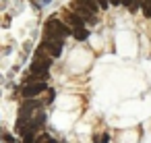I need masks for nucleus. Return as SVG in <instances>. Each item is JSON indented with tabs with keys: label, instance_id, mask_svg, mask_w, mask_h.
<instances>
[{
	"label": "nucleus",
	"instance_id": "nucleus-1",
	"mask_svg": "<svg viewBox=\"0 0 151 143\" xmlns=\"http://www.w3.org/2000/svg\"><path fill=\"white\" fill-rule=\"evenodd\" d=\"M68 33H70V29H68L64 23L56 21V19H50V21L46 23V38H52V40H62V38H66Z\"/></svg>",
	"mask_w": 151,
	"mask_h": 143
},
{
	"label": "nucleus",
	"instance_id": "nucleus-2",
	"mask_svg": "<svg viewBox=\"0 0 151 143\" xmlns=\"http://www.w3.org/2000/svg\"><path fill=\"white\" fill-rule=\"evenodd\" d=\"M44 89H48V87H46V81H33V83H27V85L23 87V95H25V98H35V95H40Z\"/></svg>",
	"mask_w": 151,
	"mask_h": 143
},
{
	"label": "nucleus",
	"instance_id": "nucleus-3",
	"mask_svg": "<svg viewBox=\"0 0 151 143\" xmlns=\"http://www.w3.org/2000/svg\"><path fill=\"white\" fill-rule=\"evenodd\" d=\"M44 48L50 52V56H60V52H62V40H52V38H48L46 42H44Z\"/></svg>",
	"mask_w": 151,
	"mask_h": 143
},
{
	"label": "nucleus",
	"instance_id": "nucleus-4",
	"mask_svg": "<svg viewBox=\"0 0 151 143\" xmlns=\"http://www.w3.org/2000/svg\"><path fill=\"white\" fill-rule=\"evenodd\" d=\"M77 6H81V9H85V11H89L91 15H95V11H97V2H95V0H79V4Z\"/></svg>",
	"mask_w": 151,
	"mask_h": 143
},
{
	"label": "nucleus",
	"instance_id": "nucleus-5",
	"mask_svg": "<svg viewBox=\"0 0 151 143\" xmlns=\"http://www.w3.org/2000/svg\"><path fill=\"white\" fill-rule=\"evenodd\" d=\"M66 23H70L75 29H81V27L85 25V23H83V19H81L77 13H68V15H66Z\"/></svg>",
	"mask_w": 151,
	"mask_h": 143
},
{
	"label": "nucleus",
	"instance_id": "nucleus-6",
	"mask_svg": "<svg viewBox=\"0 0 151 143\" xmlns=\"http://www.w3.org/2000/svg\"><path fill=\"white\" fill-rule=\"evenodd\" d=\"M73 35H75L79 42H85V40L89 38V31H87L85 27H81V29H75V31H73Z\"/></svg>",
	"mask_w": 151,
	"mask_h": 143
},
{
	"label": "nucleus",
	"instance_id": "nucleus-7",
	"mask_svg": "<svg viewBox=\"0 0 151 143\" xmlns=\"http://www.w3.org/2000/svg\"><path fill=\"white\" fill-rule=\"evenodd\" d=\"M23 143H35V139H33V133H31V131H25V133H23Z\"/></svg>",
	"mask_w": 151,
	"mask_h": 143
},
{
	"label": "nucleus",
	"instance_id": "nucleus-8",
	"mask_svg": "<svg viewBox=\"0 0 151 143\" xmlns=\"http://www.w3.org/2000/svg\"><path fill=\"white\" fill-rule=\"evenodd\" d=\"M143 13H145V17H149V19H151V0H145V4H143Z\"/></svg>",
	"mask_w": 151,
	"mask_h": 143
},
{
	"label": "nucleus",
	"instance_id": "nucleus-9",
	"mask_svg": "<svg viewBox=\"0 0 151 143\" xmlns=\"http://www.w3.org/2000/svg\"><path fill=\"white\" fill-rule=\"evenodd\" d=\"M108 141H110L108 135H97V137H95V143H108Z\"/></svg>",
	"mask_w": 151,
	"mask_h": 143
},
{
	"label": "nucleus",
	"instance_id": "nucleus-10",
	"mask_svg": "<svg viewBox=\"0 0 151 143\" xmlns=\"http://www.w3.org/2000/svg\"><path fill=\"white\" fill-rule=\"evenodd\" d=\"M95 2H97L101 9H108V6H110V0H95Z\"/></svg>",
	"mask_w": 151,
	"mask_h": 143
},
{
	"label": "nucleus",
	"instance_id": "nucleus-11",
	"mask_svg": "<svg viewBox=\"0 0 151 143\" xmlns=\"http://www.w3.org/2000/svg\"><path fill=\"white\" fill-rule=\"evenodd\" d=\"M122 4L128 6V9H132V6H134V0H122Z\"/></svg>",
	"mask_w": 151,
	"mask_h": 143
},
{
	"label": "nucleus",
	"instance_id": "nucleus-12",
	"mask_svg": "<svg viewBox=\"0 0 151 143\" xmlns=\"http://www.w3.org/2000/svg\"><path fill=\"white\" fill-rule=\"evenodd\" d=\"M122 0H110V4H120Z\"/></svg>",
	"mask_w": 151,
	"mask_h": 143
}]
</instances>
